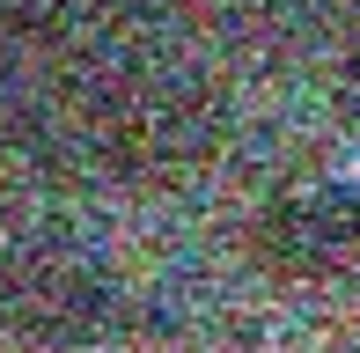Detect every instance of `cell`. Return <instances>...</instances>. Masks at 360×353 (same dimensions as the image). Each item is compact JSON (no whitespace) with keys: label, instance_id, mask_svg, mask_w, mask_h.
I'll list each match as a JSON object with an SVG mask.
<instances>
[{"label":"cell","instance_id":"obj_1","mask_svg":"<svg viewBox=\"0 0 360 353\" xmlns=\"http://www.w3.org/2000/svg\"><path fill=\"white\" fill-rule=\"evenodd\" d=\"M360 250V184H316L265 214V258L287 272H338Z\"/></svg>","mask_w":360,"mask_h":353}]
</instances>
